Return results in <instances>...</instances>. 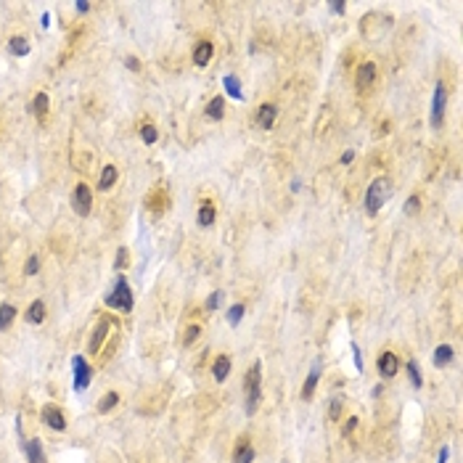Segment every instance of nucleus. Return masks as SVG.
<instances>
[{"mask_svg":"<svg viewBox=\"0 0 463 463\" xmlns=\"http://www.w3.org/2000/svg\"><path fill=\"white\" fill-rule=\"evenodd\" d=\"M106 307H114V310H133V291L127 286V278L119 275L117 283L112 289V294H106Z\"/></svg>","mask_w":463,"mask_h":463,"instance_id":"nucleus-1","label":"nucleus"},{"mask_svg":"<svg viewBox=\"0 0 463 463\" xmlns=\"http://www.w3.org/2000/svg\"><path fill=\"white\" fill-rule=\"evenodd\" d=\"M387 196H389V180L387 178H376L373 183H370L368 193H365V212L376 214L381 209V204L387 202Z\"/></svg>","mask_w":463,"mask_h":463,"instance_id":"nucleus-2","label":"nucleus"},{"mask_svg":"<svg viewBox=\"0 0 463 463\" xmlns=\"http://www.w3.org/2000/svg\"><path fill=\"white\" fill-rule=\"evenodd\" d=\"M72 207H74L77 214H87L93 209V191H90V185H85V183L77 185L74 193H72Z\"/></svg>","mask_w":463,"mask_h":463,"instance_id":"nucleus-3","label":"nucleus"},{"mask_svg":"<svg viewBox=\"0 0 463 463\" xmlns=\"http://www.w3.org/2000/svg\"><path fill=\"white\" fill-rule=\"evenodd\" d=\"M445 103H447V90H445V85L439 82V85L434 87V101H431V125H434V127H439V125H442Z\"/></svg>","mask_w":463,"mask_h":463,"instance_id":"nucleus-4","label":"nucleus"},{"mask_svg":"<svg viewBox=\"0 0 463 463\" xmlns=\"http://www.w3.org/2000/svg\"><path fill=\"white\" fill-rule=\"evenodd\" d=\"M376 368H379V373H381L384 379H394L397 370H400V358H397L394 352H384L381 358L376 360Z\"/></svg>","mask_w":463,"mask_h":463,"instance_id":"nucleus-5","label":"nucleus"},{"mask_svg":"<svg viewBox=\"0 0 463 463\" xmlns=\"http://www.w3.org/2000/svg\"><path fill=\"white\" fill-rule=\"evenodd\" d=\"M42 421L48 424L51 429H56V431H64V429H67L64 413H61V408H56V405H45V408H42Z\"/></svg>","mask_w":463,"mask_h":463,"instance_id":"nucleus-6","label":"nucleus"},{"mask_svg":"<svg viewBox=\"0 0 463 463\" xmlns=\"http://www.w3.org/2000/svg\"><path fill=\"white\" fill-rule=\"evenodd\" d=\"M90 365L82 360V358H74V389L77 392H82L87 384H90Z\"/></svg>","mask_w":463,"mask_h":463,"instance_id":"nucleus-7","label":"nucleus"},{"mask_svg":"<svg viewBox=\"0 0 463 463\" xmlns=\"http://www.w3.org/2000/svg\"><path fill=\"white\" fill-rule=\"evenodd\" d=\"M109 318H101L98 320V326H96V331H93V336H90V344H87V349H90V355H96L98 349H101V344L106 342V334H109Z\"/></svg>","mask_w":463,"mask_h":463,"instance_id":"nucleus-8","label":"nucleus"},{"mask_svg":"<svg viewBox=\"0 0 463 463\" xmlns=\"http://www.w3.org/2000/svg\"><path fill=\"white\" fill-rule=\"evenodd\" d=\"M376 82V64L373 61H365V64L358 67V87H370Z\"/></svg>","mask_w":463,"mask_h":463,"instance_id":"nucleus-9","label":"nucleus"},{"mask_svg":"<svg viewBox=\"0 0 463 463\" xmlns=\"http://www.w3.org/2000/svg\"><path fill=\"white\" fill-rule=\"evenodd\" d=\"M275 114H278L275 103H262L259 112H257V125L265 127V130H270V127L275 125Z\"/></svg>","mask_w":463,"mask_h":463,"instance_id":"nucleus-10","label":"nucleus"},{"mask_svg":"<svg viewBox=\"0 0 463 463\" xmlns=\"http://www.w3.org/2000/svg\"><path fill=\"white\" fill-rule=\"evenodd\" d=\"M212 53H214V48H212V42H199L196 45V51H193V64L196 67H207L209 61H212Z\"/></svg>","mask_w":463,"mask_h":463,"instance_id":"nucleus-11","label":"nucleus"},{"mask_svg":"<svg viewBox=\"0 0 463 463\" xmlns=\"http://www.w3.org/2000/svg\"><path fill=\"white\" fill-rule=\"evenodd\" d=\"M24 453H27L29 463H45V455H42V442H40V439H29V442H24Z\"/></svg>","mask_w":463,"mask_h":463,"instance_id":"nucleus-12","label":"nucleus"},{"mask_svg":"<svg viewBox=\"0 0 463 463\" xmlns=\"http://www.w3.org/2000/svg\"><path fill=\"white\" fill-rule=\"evenodd\" d=\"M42 320H45V304H42V299H35L32 304H29V310H27V323L37 326V323H42Z\"/></svg>","mask_w":463,"mask_h":463,"instance_id":"nucleus-13","label":"nucleus"},{"mask_svg":"<svg viewBox=\"0 0 463 463\" xmlns=\"http://www.w3.org/2000/svg\"><path fill=\"white\" fill-rule=\"evenodd\" d=\"M252 460H254V447L246 439H241V445L236 447V453H233V463H252Z\"/></svg>","mask_w":463,"mask_h":463,"instance_id":"nucleus-14","label":"nucleus"},{"mask_svg":"<svg viewBox=\"0 0 463 463\" xmlns=\"http://www.w3.org/2000/svg\"><path fill=\"white\" fill-rule=\"evenodd\" d=\"M212 373H214V379H217V381H225V379H228V373H230V358H228V355H220V358L214 360Z\"/></svg>","mask_w":463,"mask_h":463,"instance_id":"nucleus-15","label":"nucleus"},{"mask_svg":"<svg viewBox=\"0 0 463 463\" xmlns=\"http://www.w3.org/2000/svg\"><path fill=\"white\" fill-rule=\"evenodd\" d=\"M318 379H320V368H318V365H313L310 376H307L304 387H302V397H304V400H310V397H313V392H315V387H318Z\"/></svg>","mask_w":463,"mask_h":463,"instance_id":"nucleus-16","label":"nucleus"},{"mask_svg":"<svg viewBox=\"0 0 463 463\" xmlns=\"http://www.w3.org/2000/svg\"><path fill=\"white\" fill-rule=\"evenodd\" d=\"M114 183H117V167L106 164V167H103V172H101V178H98V188H101V191H106V188H112Z\"/></svg>","mask_w":463,"mask_h":463,"instance_id":"nucleus-17","label":"nucleus"},{"mask_svg":"<svg viewBox=\"0 0 463 463\" xmlns=\"http://www.w3.org/2000/svg\"><path fill=\"white\" fill-rule=\"evenodd\" d=\"M32 112H35V117H37L40 122L48 117V96H45V93H37V96H35V101H32Z\"/></svg>","mask_w":463,"mask_h":463,"instance_id":"nucleus-18","label":"nucleus"},{"mask_svg":"<svg viewBox=\"0 0 463 463\" xmlns=\"http://www.w3.org/2000/svg\"><path fill=\"white\" fill-rule=\"evenodd\" d=\"M13 318H16V307L13 304H0V331H6L11 323H13Z\"/></svg>","mask_w":463,"mask_h":463,"instance_id":"nucleus-19","label":"nucleus"},{"mask_svg":"<svg viewBox=\"0 0 463 463\" xmlns=\"http://www.w3.org/2000/svg\"><path fill=\"white\" fill-rule=\"evenodd\" d=\"M214 214H217V212H214L212 204H202V207H199V217H196V220H199V225H202V228H209V225L214 223Z\"/></svg>","mask_w":463,"mask_h":463,"instance_id":"nucleus-20","label":"nucleus"},{"mask_svg":"<svg viewBox=\"0 0 463 463\" xmlns=\"http://www.w3.org/2000/svg\"><path fill=\"white\" fill-rule=\"evenodd\" d=\"M8 51H11L13 56H27V53H29V42H27L24 37H11V40H8Z\"/></svg>","mask_w":463,"mask_h":463,"instance_id":"nucleus-21","label":"nucleus"},{"mask_svg":"<svg viewBox=\"0 0 463 463\" xmlns=\"http://www.w3.org/2000/svg\"><path fill=\"white\" fill-rule=\"evenodd\" d=\"M453 360V347L450 344H442L434 349V365H447Z\"/></svg>","mask_w":463,"mask_h":463,"instance_id":"nucleus-22","label":"nucleus"},{"mask_svg":"<svg viewBox=\"0 0 463 463\" xmlns=\"http://www.w3.org/2000/svg\"><path fill=\"white\" fill-rule=\"evenodd\" d=\"M223 114H225V101H223V98H212V103L207 106V117L223 119Z\"/></svg>","mask_w":463,"mask_h":463,"instance_id":"nucleus-23","label":"nucleus"},{"mask_svg":"<svg viewBox=\"0 0 463 463\" xmlns=\"http://www.w3.org/2000/svg\"><path fill=\"white\" fill-rule=\"evenodd\" d=\"M119 403V394L117 392H109V394H103L101 397V403H98V413H106V410H112L114 405Z\"/></svg>","mask_w":463,"mask_h":463,"instance_id":"nucleus-24","label":"nucleus"},{"mask_svg":"<svg viewBox=\"0 0 463 463\" xmlns=\"http://www.w3.org/2000/svg\"><path fill=\"white\" fill-rule=\"evenodd\" d=\"M141 138H143V143H148V146L157 143V138H159V135H157V127H153L151 122H146V125L141 127Z\"/></svg>","mask_w":463,"mask_h":463,"instance_id":"nucleus-25","label":"nucleus"},{"mask_svg":"<svg viewBox=\"0 0 463 463\" xmlns=\"http://www.w3.org/2000/svg\"><path fill=\"white\" fill-rule=\"evenodd\" d=\"M244 310H246L244 304H233V307H230V310H228V323H230V326H236V323H241V315H244Z\"/></svg>","mask_w":463,"mask_h":463,"instance_id":"nucleus-26","label":"nucleus"},{"mask_svg":"<svg viewBox=\"0 0 463 463\" xmlns=\"http://www.w3.org/2000/svg\"><path fill=\"white\" fill-rule=\"evenodd\" d=\"M408 373H410L413 387L418 389V387H421V376H418V365H415V360H410V363H408Z\"/></svg>","mask_w":463,"mask_h":463,"instance_id":"nucleus-27","label":"nucleus"},{"mask_svg":"<svg viewBox=\"0 0 463 463\" xmlns=\"http://www.w3.org/2000/svg\"><path fill=\"white\" fill-rule=\"evenodd\" d=\"M339 413H342V397H334V400H331L328 418H331V421H339Z\"/></svg>","mask_w":463,"mask_h":463,"instance_id":"nucleus-28","label":"nucleus"},{"mask_svg":"<svg viewBox=\"0 0 463 463\" xmlns=\"http://www.w3.org/2000/svg\"><path fill=\"white\" fill-rule=\"evenodd\" d=\"M37 270H40V257H37V254H32V257L27 259V268H24V273H27V275H35Z\"/></svg>","mask_w":463,"mask_h":463,"instance_id":"nucleus-29","label":"nucleus"},{"mask_svg":"<svg viewBox=\"0 0 463 463\" xmlns=\"http://www.w3.org/2000/svg\"><path fill=\"white\" fill-rule=\"evenodd\" d=\"M418 209H421V199H418V196H410L408 202H405V214H415Z\"/></svg>","mask_w":463,"mask_h":463,"instance_id":"nucleus-30","label":"nucleus"},{"mask_svg":"<svg viewBox=\"0 0 463 463\" xmlns=\"http://www.w3.org/2000/svg\"><path fill=\"white\" fill-rule=\"evenodd\" d=\"M225 87H228L230 96L241 98V90H238V80H236V77H225Z\"/></svg>","mask_w":463,"mask_h":463,"instance_id":"nucleus-31","label":"nucleus"},{"mask_svg":"<svg viewBox=\"0 0 463 463\" xmlns=\"http://www.w3.org/2000/svg\"><path fill=\"white\" fill-rule=\"evenodd\" d=\"M125 265H127V249H119V252H117V259H114V268L122 270Z\"/></svg>","mask_w":463,"mask_h":463,"instance_id":"nucleus-32","label":"nucleus"},{"mask_svg":"<svg viewBox=\"0 0 463 463\" xmlns=\"http://www.w3.org/2000/svg\"><path fill=\"white\" fill-rule=\"evenodd\" d=\"M220 302H223V291H214V294L209 297V302H207V307H209V310H217Z\"/></svg>","mask_w":463,"mask_h":463,"instance_id":"nucleus-33","label":"nucleus"},{"mask_svg":"<svg viewBox=\"0 0 463 463\" xmlns=\"http://www.w3.org/2000/svg\"><path fill=\"white\" fill-rule=\"evenodd\" d=\"M199 339V326H191L188 331H185V344H191V342H196Z\"/></svg>","mask_w":463,"mask_h":463,"instance_id":"nucleus-34","label":"nucleus"},{"mask_svg":"<svg viewBox=\"0 0 463 463\" xmlns=\"http://www.w3.org/2000/svg\"><path fill=\"white\" fill-rule=\"evenodd\" d=\"M355 426H358V418H347V424H344V429H342V431H344V437H347V434H352V429H355Z\"/></svg>","mask_w":463,"mask_h":463,"instance_id":"nucleus-35","label":"nucleus"},{"mask_svg":"<svg viewBox=\"0 0 463 463\" xmlns=\"http://www.w3.org/2000/svg\"><path fill=\"white\" fill-rule=\"evenodd\" d=\"M328 8H331L334 13H344V8H347V6H344V3H331Z\"/></svg>","mask_w":463,"mask_h":463,"instance_id":"nucleus-36","label":"nucleus"},{"mask_svg":"<svg viewBox=\"0 0 463 463\" xmlns=\"http://www.w3.org/2000/svg\"><path fill=\"white\" fill-rule=\"evenodd\" d=\"M74 8L80 11V13H87V11H90V3H74Z\"/></svg>","mask_w":463,"mask_h":463,"instance_id":"nucleus-37","label":"nucleus"},{"mask_svg":"<svg viewBox=\"0 0 463 463\" xmlns=\"http://www.w3.org/2000/svg\"><path fill=\"white\" fill-rule=\"evenodd\" d=\"M127 67H130L133 72H138V69H141V64H138V58H127Z\"/></svg>","mask_w":463,"mask_h":463,"instance_id":"nucleus-38","label":"nucleus"},{"mask_svg":"<svg viewBox=\"0 0 463 463\" xmlns=\"http://www.w3.org/2000/svg\"><path fill=\"white\" fill-rule=\"evenodd\" d=\"M447 455H450V450H447V447H442V450H439V463H447Z\"/></svg>","mask_w":463,"mask_h":463,"instance_id":"nucleus-39","label":"nucleus"},{"mask_svg":"<svg viewBox=\"0 0 463 463\" xmlns=\"http://www.w3.org/2000/svg\"><path fill=\"white\" fill-rule=\"evenodd\" d=\"M352 157H355V153H352V151H347L344 157H342V164H349V162H352Z\"/></svg>","mask_w":463,"mask_h":463,"instance_id":"nucleus-40","label":"nucleus"}]
</instances>
